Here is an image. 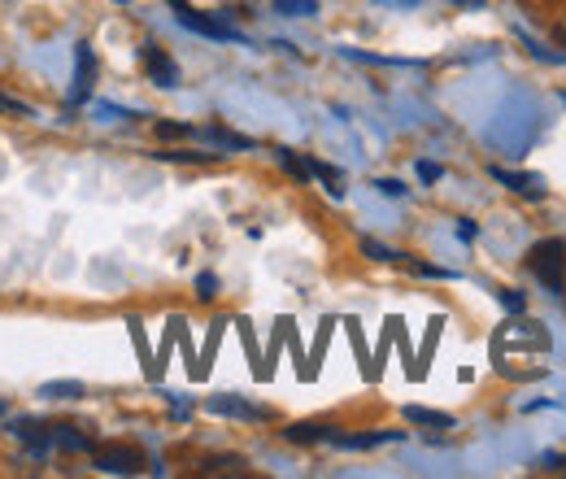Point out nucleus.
Segmentation results:
<instances>
[{"mask_svg": "<svg viewBox=\"0 0 566 479\" xmlns=\"http://www.w3.org/2000/svg\"><path fill=\"white\" fill-rule=\"evenodd\" d=\"M501 348H514V353H549V336H545L541 323L514 319V323H505V327L496 332L493 353H501Z\"/></svg>", "mask_w": 566, "mask_h": 479, "instance_id": "nucleus-1", "label": "nucleus"}, {"mask_svg": "<svg viewBox=\"0 0 566 479\" xmlns=\"http://www.w3.org/2000/svg\"><path fill=\"white\" fill-rule=\"evenodd\" d=\"M527 267H532L536 279L558 296V292H563V274H566V244L563 240H545V244H536L532 258H527Z\"/></svg>", "mask_w": 566, "mask_h": 479, "instance_id": "nucleus-2", "label": "nucleus"}, {"mask_svg": "<svg viewBox=\"0 0 566 479\" xmlns=\"http://www.w3.org/2000/svg\"><path fill=\"white\" fill-rule=\"evenodd\" d=\"M92 467L105 476H136V471H144V454L136 445H96Z\"/></svg>", "mask_w": 566, "mask_h": 479, "instance_id": "nucleus-3", "label": "nucleus"}, {"mask_svg": "<svg viewBox=\"0 0 566 479\" xmlns=\"http://www.w3.org/2000/svg\"><path fill=\"white\" fill-rule=\"evenodd\" d=\"M175 18H179L188 31L206 35V40H240V31H235V27H227L222 18H210V13H197L188 0H179V4H175Z\"/></svg>", "mask_w": 566, "mask_h": 479, "instance_id": "nucleus-4", "label": "nucleus"}, {"mask_svg": "<svg viewBox=\"0 0 566 479\" xmlns=\"http://www.w3.org/2000/svg\"><path fill=\"white\" fill-rule=\"evenodd\" d=\"M92 83H96V58H92V44H78V49H74V92H71L74 105L92 96Z\"/></svg>", "mask_w": 566, "mask_h": 479, "instance_id": "nucleus-5", "label": "nucleus"}, {"mask_svg": "<svg viewBox=\"0 0 566 479\" xmlns=\"http://www.w3.org/2000/svg\"><path fill=\"white\" fill-rule=\"evenodd\" d=\"M144 70H148V79H153L157 87H179V66L166 58V49L144 44Z\"/></svg>", "mask_w": 566, "mask_h": 479, "instance_id": "nucleus-6", "label": "nucleus"}, {"mask_svg": "<svg viewBox=\"0 0 566 479\" xmlns=\"http://www.w3.org/2000/svg\"><path fill=\"white\" fill-rule=\"evenodd\" d=\"M210 410L213 414H227V418H244V423H266L271 410H262V406H249L244 397H210Z\"/></svg>", "mask_w": 566, "mask_h": 479, "instance_id": "nucleus-7", "label": "nucleus"}, {"mask_svg": "<svg viewBox=\"0 0 566 479\" xmlns=\"http://www.w3.org/2000/svg\"><path fill=\"white\" fill-rule=\"evenodd\" d=\"M13 431L22 436V445L31 449V454H49L53 449V427H44V423H13Z\"/></svg>", "mask_w": 566, "mask_h": 479, "instance_id": "nucleus-8", "label": "nucleus"}, {"mask_svg": "<svg viewBox=\"0 0 566 479\" xmlns=\"http://www.w3.org/2000/svg\"><path fill=\"white\" fill-rule=\"evenodd\" d=\"M53 449H62V454H83V449H96V445H92L87 431H78V427H71V423H62V427H53Z\"/></svg>", "mask_w": 566, "mask_h": 479, "instance_id": "nucleus-9", "label": "nucleus"}, {"mask_svg": "<svg viewBox=\"0 0 566 479\" xmlns=\"http://www.w3.org/2000/svg\"><path fill=\"white\" fill-rule=\"evenodd\" d=\"M332 319H323V327H318V341L310 348V357H305V371H301V379H314L318 375V362H323V353H327V341H332Z\"/></svg>", "mask_w": 566, "mask_h": 479, "instance_id": "nucleus-10", "label": "nucleus"}, {"mask_svg": "<svg viewBox=\"0 0 566 479\" xmlns=\"http://www.w3.org/2000/svg\"><path fill=\"white\" fill-rule=\"evenodd\" d=\"M406 418H410L415 427H436V431H449V427H453V414L423 410V406H406Z\"/></svg>", "mask_w": 566, "mask_h": 479, "instance_id": "nucleus-11", "label": "nucleus"}, {"mask_svg": "<svg viewBox=\"0 0 566 479\" xmlns=\"http://www.w3.org/2000/svg\"><path fill=\"white\" fill-rule=\"evenodd\" d=\"M327 431H332V427H318V423H292L283 436H287L292 445H314V440H327Z\"/></svg>", "mask_w": 566, "mask_h": 479, "instance_id": "nucleus-12", "label": "nucleus"}, {"mask_svg": "<svg viewBox=\"0 0 566 479\" xmlns=\"http://www.w3.org/2000/svg\"><path fill=\"white\" fill-rule=\"evenodd\" d=\"M501 184H510L514 192H527V197H541L545 188H541V175H510V170H493Z\"/></svg>", "mask_w": 566, "mask_h": 479, "instance_id": "nucleus-13", "label": "nucleus"}, {"mask_svg": "<svg viewBox=\"0 0 566 479\" xmlns=\"http://www.w3.org/2000/svg\"><path fill=\"white\" fill-rule=\"evenodd\" d=\"M314 179H323V184H327V192H332L336 201L345 197V175H340L336 166H327V162H314Z\"/></svg>", "mask_w": 566, "mask_h": 479, "instance_id": "nucleus-14", "label": "nucleus"}, {"mask_svg": "<svg viewBox=\"0 0 566 479\" xmlns=\"http://www.w3.org/2000/svg\"><path fill=\"white\" fill-rule=\"evenodd\" d=\"M440 327H444V319H431V327H427V341H423V353H419V362H415V375H419V379L427 375V362H431V353H436Z\"/></svg>", "mask_w": 566, "mask_h": 479, "instance_id": "nucleus-15", "label": "nucleus"}, {"mask_svg": "<svg viewBox=\"0 0 566 479\" xmlns=\"http://www.w3.org/2000/svg\"><path fill=\"white\" fill-rule=\"evenodd\" d=\"M197 136L210 139V144H222V148H253L249 136H235V132H222V127H206V132H197Z\"/></svg>", "mask_w": 566, "mask_h": 479, "instance_id": "nucleus-16", "label": "nucleus"}, {"mask_svg": "<svg viewBox=\"0 0 566 479\" xmlns=\"http://www.w3.org/2000/svg\"><path fill=\"white\" fill-rule=\"evenodd\" d=\"M40 397L74 402V397H83V384H74V379H53V384H44V388H40Z\"/></svg>", "mask_w": 566, "mask_h": 479, "instance_id": "nucleus-17", "label": "nucleus"}, {"mask_svg": "<svg viewBox=\"0 0 566 479\" xmlns=\"http://www.w3.org/2000/svg\"><path fill=\"white\" fill-rule=\"evenodd\" d=\"M280 162H283V170H287V175H296L301 184H305V179H314V162H301V157H296V153H287V148H280Z\"/></svg>", "mask_w": 566, "mask_h": 479, "instance_id": "nucleus-18", "label": "nucleus"}, {"mask_svg": "<svg viewBox=\"0 0 566 479\" xmlns=\"http://www.w3.org/2000/svg\"><path fill=\"white\" fill-rule=\"evenodd\" d=\"M201 471L206 476H244V458H210Z\"/></svg>", "mask_w": 566, "mask_h": 479, "instance_id": "nucleus-19", "label": "nucleus"}, {"mask_svg": "<svg viewBox=\"0 0 566 479\" xmlns=\"http://www.w3.org/2000/svg\"><path fill=\"white\" fill-rule=\"evenodd\" d=\"M345 327H349V341H354V353L361 357V371H366V379H375V362H370V353H366V341H361V327H357L354 319H349Z\"/></svg>", "mask_w": 566, "mask_h": 479, "instance_id": "nucleus-20", "label": "nucleus"}, {"mask_svg": "<svg viewBox=\"0 0 566 479\" xmlns=\"http://www.w3.org/2000/svg\"><path fill=\"white\" fill-rule=\"evenodd\" d=\"M361 253H366L370 262H406V253H392V249H384L379 240H361Z\"/></svg>", "mask_w": 566, "mask_h": 479, "instance_id": "nucleus-21", "label": "nucleus"}, {"mask_svg": "<svg viewBox=\"0 0 566 479\" xmlns=\"http://www.w3.org/2000/svg\"><path fill=\"white\" fill-rule=\"evenodd\" d=\"M0 114H13V118H35V110H31L27 101L9 96V92H0Z\"/></svg>", "mask_w": 566, "mask_h": 479, "instance_id": "nucleus-22", "label": "nucleus"}, {"mask_svg": "<svg viewBox=\"0 0 566 479\" xmlns=\"http://www.w3.org/2000/svg\"><path fill=\"white\" fill-rule=\"evenodd\" d=\"M275 9L287 18H301V13H318V0H275Z\"/></svg>", "mask_w": 566, "mask_h": 479, "instance_id": "nucleus-23", "label": "nucleus"}, {"mask_svg": "<svg viewBox=\"0 0 566 479\" xmlns=\"http://www.w3.org/2000/svg\"><path fill=\"white\" fill-rule=\"evenodd\" d=\"M153 157H161V162H213L218 153H179V148H161V153H153Z\"/></svg>", "mask_w": 566, "mask_h": 479, "instance_id": "nucleus-24", "label": "nucleus"}, {"mask_svg": "<svg viewBox=\"0 0 566 479\" xmlns=\"http://www.w3.org/2000/svg\"><path fill=\"white\" fill-rule=\"evenodd\" d=\"M132 327V341H136V348H140V362H144V375L153 371V353H148V341H144V327H140V319H132L127 323Z\"/></svg>", "mask_w": 566, "mask_h": 479, "instance_id": "nucleus-25", "label": "nucleus"}, {"mask_svg": "<svg viewBox=\"0 0 566 479\" xmlns=\"http://www.w3.org/2000/svg\"><path fill=\"white\" fill-rule=\"evenodd\" d=\"M153 132H157L161 139H188V136H197V132H192V127H184V123H157Z\"/></svg>", "mask_w": 566, "mask_h": 479, "instance_id": "nucleus-26", "label": "nucleus"}, {"mask_svg": "<svg viewBox=\"0 0 566 479\" xmlns=\"http://www.w3.org/2000/svg\"><path fill=\"white\" fill-rule=\"evenodd\" d=\"M197 296H201V301H213V296H218V279H213L210 271L197 274Z\"/></svg>", "mask_w": 566, "mask_h": 479, "instance_id": "nucleus-27", "label": "nucleus"}, {"mask_svg": "<svg viewBox=\"0 0 566 479\" xmlns=\"http://www.w3.org/2000/svg\"><path fill=\"white\" fill-rule=\"evenodd\" d=\"M375 188H379L384 197H406V184H401V179H379Z\"/></svg>", "mask_w": 566, "mask_h": 479, "instance_id": "nucleus-28", "label": "nucleus"}, {"mask_svg": "<svg viewBox=\"0 0 566 479\" xmlns=\"http://www.w3.org/2000/svg\"><path fill=\"white\" fill-rule=\"evenodd\" d=\"M240 336H244V348H249V357H253V371H258V341H253V332H249V323L240 319Z\"/></svg>", "mask_w": 566, "mask_h": 479, "instance_id": "nucleus-29", "label": "nucleus"}, {"mask_svg": "<svg viewBox=\"0 0 566 479\" xmlns=\"http://www.w3.org/2000/svg\"><path fill=\"white\" fill-rule=\"evenodd\" d=\"M440 175H444V170H440L436 162H419V179H423V184H436Z\"/></svg>", "mask_w": 566, "mask_h": 479, "instance_id": "nucleus-30", "label": "nucleus"}, {"mask_svg": "<svg viewBox=\"0 0 566 479\" xmlns=\"http://www.w3.org/2000/svg\"><path fill=\"white\" fill-rule=\"evenodd\" d=\"M501 305H505V310H514V314H518V310H523V296H518V292H501Z\"/></svg>", "mask_w": 566, "mask_h": 479, "instance_id": "nucleus-31", "label": "nucleus"}, {"mask_svg": "<svg viewBox=\"0 0 566 479\" xmlns=\"http://www.w3.org/2000/svg\"><path fill=\"white\" fill-rule=\"evenodd\" d=\"M384 4H392V0H384ZM397 4H419V0H397Z\"/></svg>", "mask_w": 566, "mask_h": 479, "instance_id": "nucleus-32", "label": "nucleus"}, {"mask_svg": "<svg viewBox=\"0 0 566 479\" xmlns=\"http://www.w3.org/2000/svg\"><path fill=\"white\" fill-rule=\"evenodd\" d=\"M4 410H9V406H4V402H0V414H4Z\"/></svg>", "mask_w": 566, "mask_h": 479, "instance_id": "nucleus-33", "label": "nucleus"}, {"mask_svg": "<svg viewBox=\"0 0 566 479\" xmlns=\"http://www.w3.org/2000/svg\"><path fill=\"white\" fill-rule=\"evenodd\" d=\"M118 4H127V0H118Z\"/></svg>", "mask_w": 566, "mask_h": 479, "instance_id": "nucleus-34", "label": "nucleus"}, {"mask_svg": "<svg viewBox=\"0 0 566 479\" xmlns=\"http://www.w3.org/2000/svg\"><path fill=\"white\" fill-rule=\"evenodd\" d=\"M563 31H566V22H563Z\"/></svg>", "mask_w": 566, "mask_h": 479, "instance_id": "nucleus-35", "label": "nucleus"}]
</instances>
